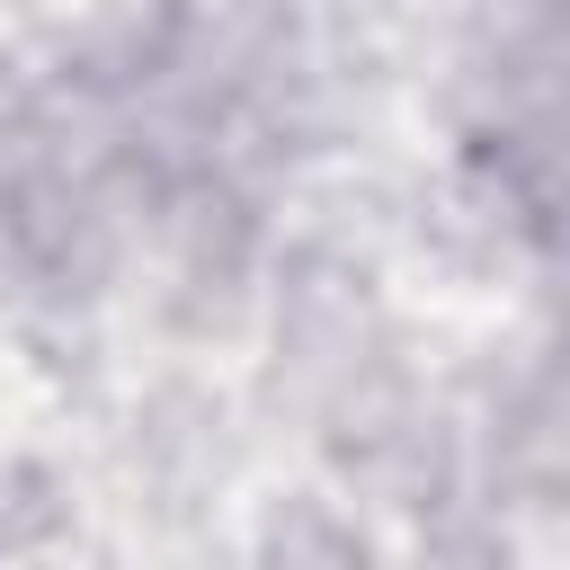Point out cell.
Returning a JSON list of instances; mask_svg holds the SVG:
<instances>
[{
  "instance_id": "6da1fadb",
  "label": "cell",
  "mask_w": 570,
  "mask_h": 570,
  "mask_svg": "<svg viewBox=\"0 0 570 570\" xmlns=\"http://www.w3.org/2000/svg\"><path fill=\"white\" fill-rule=\"evenodd\" d=\"M116 169L107 160H62V151H9L0 187V249L36 294H89L116 267Z\"/></svg>"
},
{
  "instance_id": "7a4b0ae2",
  "label": "cell",
  "mask_w": 570,
  "mask_h": 570,
  "mask_svg": "<svg viewBox=\"0 0 570 570\" xmlns=\"http://www.w3.org/2000/svg\"><path fill=\"white\" fill-rule=\"evenodd\" d=\"M45 134V98H36V80L0 53V151H27Z\"/></svg>"
}]
</instances>
